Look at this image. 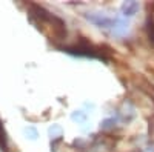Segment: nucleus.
Returning <instances> with one entry per match:
<instances>
[{
	"label": "nucleus",
	"instance_id": "obj_1",
	"mask_svg": "<svg viewBox=\"0 0 154 152\" xmlns=\"http://www.w3.org/2000/svg\"><path fill=\"white\" fill-rule=\"evenodd\" d=\"M91 23H94V25H97V26H100V28H112V25H114V20L116 19H111V17H108V16H105V14H102V12H91V14H88L85 16Z\"/></svg>",
	"mask_w": 154,
	"mask_h": 152
},
{
	"label": "nucleus",
	"instance_id": "obj_2",
	"mask_svg": "<svg viewBox=\"0 0 154 152\" xmlns=\"http://www.w3.org/2000/svg\"><path fill=\"white\" fill-rule=\"evenodd\" d=\"M139 9V3L137 2H126V3H123V6H122V12L125 16H134L136 14V11Z\"/></svg>",
	"mask_w": 154,
	"mask_h": 152
},
{
	"label": "nucleus",
	"instance_id": "obj_3",
	"mask_svg": "<svg viewBox=\"0 0 154 152\" xmlns=\"http://www.w3.org/2000/svg\"><path fill=\"white\" fill-rule=\"evenodd\" d=\"M0 148H2V149L6 148V143H5V132H3V128H2V123H0Z\"/></svg>",
	"mask_w": 154,
	"mask_h": 152
}]
</instances>
